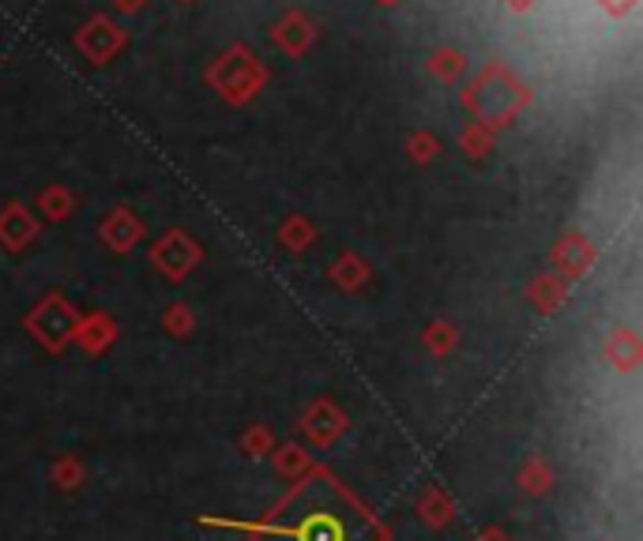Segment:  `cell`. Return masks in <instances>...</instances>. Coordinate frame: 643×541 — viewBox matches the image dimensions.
Returning <instances> with one entry per match:
<instances>
[{
  "mask_svg": "<svg viewBox=\"0 0 643 541\" xmlns=\"http://www.w3.org/2000/svg\"><path fill=\"white\" fill-rule=\"evenodd\" d=\"M267 541H380V527L351 493L317 474L286 496L264 530Z\"/></svg>",
  "mask_w": 643,
  "mask_h": 541,
  "instance_id": "1",
  "label": "cell"
}]
</instances>
